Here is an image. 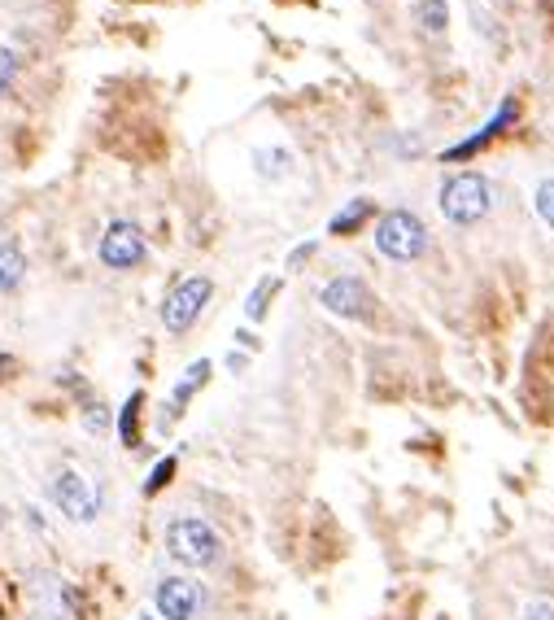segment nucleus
I'll return each instance as SVG.
<instances>
[{
	"mask_svg": "<svg viewBox=\"0 0 554 620\" xmlns=\"http://www.w3.org/2000/svg\"><path fill=\"white\" fill-rule=\"evenodd\" d=\"M166 551L184 568H210V564H219L223 542L206 520L184 516V520H171V529H166Z\"/></svg>",
	"mask_w": 554,
	"mask_h": 620,
	"instance_id": "f257e3e1",
	"label": "nucleus"
},
{
	"mask_svg": "<svg viewBox=\"0 0 554 620\" xmlns=\"http://www.w3.org/2000/svg\"><path fill=\"white\" fill-rule=\"evenodd\" d=\"M493 206V193H489V184L480 180L476 171H463V175H450V180L441 184V210H445V219L450 223H476V219H485Z\"/></svg>",
	"mask_w": 554,
	"mask_h": 620,
	"instance_id": "f03ea898",
	"label": "nucleus"
},
{
	"mask_svg": "<svg viewBox=\"0 0 554 620\" xmlns=\"http://www.w3.org/2000/svg\"><path fill=\"white\" fill-rule=\"evenodd\" d=\"M376 245H380V254L393 258V262H415L419 254H424V245H428V232H424V223H419L411 210H393V214H384V219H380Z\"/></svg>",
	"mask_w": 554,
	"mask_h": 620,
	"instance_id": "7ed1b4c3",
	"label": "nucleus"
},
{
	"mask_svg": "<svg viewBox=\"0 0 554 620\" xmlns=\"http://www.w3.org/2000/svg\"><path fill=\"white\" fill-rule=\"evenodd\" d=\"M48 498L57 503V511H62L66 520H75V524H92L96 516H101V490L88 481V476H79V472H57L53 476V485H48Z\"/></svg>",
	"mask_w": 554,
	"mask_h": 620,
	"instance_id": "20e7f679",
	"label": "nucleus"
},
{
	"mask_svg": "<svg viewBox=\"0 0 554 620\" xmlns=\"http://www.w3.org/2000/svg\"><path fill=\"white\" fill-rule=\"evenodd\" d=\"M210 293H214V284H210L206 276H192V280H184V284H179V289H175V293L162 302V324L171 328V332H188L192 324H197V315H201V310H206Z\"/></svg>",
	"mask_w": 554,
	"mask_h": 620,
	"instance_id": "39448f33",
	"label": "nucleus"
},
{
	"mask_svg": "<svg viewBox=\"0 0 554 620\" xmlns=\"http://www.w3.org/2000/svg\"><path fill=\"white\" fill-rule=\"evenodd\" d=\"M153 599H158V612L166 620H197L201 607H206V590L192 577H162Z\"/></svg>",
	"mask_w": 554,
	"mask_h": 620,
	"instance_id": "423d86ee",
	"label": "nucleus"
},
{
	"mask_svg": "<svg viewBox=\"0 0 554 620\" xmlns=\"http://www.w3.org/2000/svg\"><path fill=\"white\" fill-rule=\"evenodd\" d=\"M101 262H105V267H114V271L140 267V262H144V236H140L136 223L118 219V223L105 228V236H101Z\"/></svg>",
	"mask_w": 554,
	"mask_h": 620,
	"instance_id": "0eeeda50",
	"label": "nucleus"
},
{
	"mask_svg": "<svg viewBox=\"0 0 554 620\" xmlns=\"http://www.w3.org/2000/svg\"><path fill=\"white\" fill-rule=\"evenodd\" d=\"M323 306H328L332 315H345V319H367L371 293H367V284H363V280L341 276V280H332L328 289H323Z\"/></svg>",
	"mask_w": 554,
	"mask_h": 620,
	"instance_id": "6e6552de",
	"label": "nucleus"
},
{
	"mask_svg": "<svg viewBox=\"0 0 554 620\" xmlns=\"http://www.w3.org/2000/svg\"><path fill=\"white\" fill-rule=\"evenodd\" d=\"M22 271H27V258H22L18 241H0V293H14Z\"/></svg>",
	"mask_w": 554,
	"mask_h": 620,
	"instance_id": "1a4fd4ad",
	"label": "nucleus"
},
{
	"mask_svg": "<svg viewBox=\"0 0 554 620\" xmlns=\"http://www.w3.org/2000/svg\"><path fill=\"white\" fill-rule=\"evenodd\" d=\"M511 118H515V101H507V110H502L498 118H493V123H489L485 131H480V136H476V140H467V145H459V149H450V153H445V158H467V153H476L480 145H485V140H493V136H498V131H502V127H507V123H511Z\"/></svg>",
	"mask_w": 554,
	"mask_h": 620,
	"instance_id": "9d476101",
	"label": "nucleus"
},
{
	"mask_svg": "<svg viewBox=\"0 0 554 620\" xmlns=\"http://www.w3.org/2000/svg\"><path fill=\"white\" fill-rule=\"evenodd\" d=\"M206 376H210V363H206V359H201V363H192V367H188V380H179V389H175V402H171V407H175V411L184 407V402L192 398V393H197L201 385H206Z\"/></svg>",
	"mask_w": 554,
	"mask_h": 620,
	"instance_id": "9b49d317",
	"label": "nucleus"
},
{
	"mask_svg": "<svg viewBox=\"0 0 554 620\" xmlns=\"http://www.w3.org/2000/svg\"><path fill=\"white\" fill-rule=\"evenodd\" d=\"M367 214H371V201H363V197H358V201H349V206H345V210H341V214H336V219H332V232H336V236L354 232L358 223L367 219Z\"/></svg>",
	"mask_w": 554,
	"mask_h": 620,
	"instance_id": "f8f14e48",
	"label": "nucleus"
},
{
	"mask_svg": "<svg viewBox=\"0 0 554 620\" xmlns=\"http://www.w3.org/2000/svg\"><path fill=\"white\" fill-rule=\"evenodd\" d=\"M140 393H131V402L123 407V420H118V433H123L127 446H140V437H136V415H140Z\"/></svg>",
	"mask_w": 554,
	"mask_h": 620,
	"instance_id": "ddd939ff",
	"label": "nucleus"
},
{
	"mask_svg": "<svg viewBox=\"0 0 554 620\" xmlns=\"http://www.w3.org/2000/svg\"><path fill=\"white\" fill-rule=\"evenodd\" d=\"M275 289H280V284H275V280H262L258 289H254V297H249L245 315H249V319H262V315H267V302L275 297Z\"/></svg>",
	"mask_w": 554,
	"mask_h": 620,
	"instance_id": "4468645a",
	"label": "nucleus"
},
{
	"mask_svg": "<svg viewBox=\"0 0 554 620\" xmlns=\"http://www.w3.org/2000/svg\"><path fill=\"white\" fill-rule=\"evenodd\" d=\"M419 22H424V31H445V0H424Z\"/></svg>",
	"mask_w": 554,
	"mask_h": 620,
	"instance_id": "2eb2a0df",
	"label": "nucleus"
},
{
	"mask_svg": "<svg viewBox=\"0 0 554 620\" xmlns=\"http://www.w3.org/2000/svg\"><path fill=\"white\" fill-rule=\"evenodd\" d=\"M171 476H175V459H162L158 468H153V476H149V481H144V494H158L162 485L171 481Z\"/></svg>",
	"mask_w": 554,
	"mask_h": 620,
	"instance_id": "dca6fc26",
	"label": "nucleus"
},
{
	"mask_svg": "<svg viewBox=\"0 0 554 620\" xmlns=\"http://www.w3.org/2000/svg\"><path fill=\"white\" fill-rule=\"evenodd\" d=\"M537 214L554 228V180H546V184L537 188Z\"/></svg>",
	"mask_w": 554,
	"mask_h": 620,
	"instance_id": "f3484780",
	"label": "nucleus"
},
{
	"mask_svg": "<svg viewBox=\"0 0 554 620\" xmlns=\"http://www.w3.org/2000/svg\"><path fill=\"white\" fill-rule=\"evenodd\" d=\"M18 79V57L9 49H0V92H9V83Z\"/></svg>",
	"mask_w": 554,
	"mask_h": 620,
	"instance_id": "a211bd4d",
	"label": "nucleus"
},
{
	"mask_svg": "<svg viewBox=\"0 0 554 620\" xmlns=\"http://www.w3.org/2000/svg\"><path fill=\"white\" fill-rule=\"evenodd\" d=\"M524 620H554V599H533L524 607Z\"/></svg>",
	"mask_w": 554,
	"mask_h": 620,
	"instance_id": "6ab92c4d",
	"label": "nucleus"
},
{
	"mask_svg": "<svg viewBox=\"0 0 554 620\" xmlns=\"http://www.w3.org/2000/svg\"><path fill=\"white\" fill-rule=\"evenodd\" d=\"M310 254H315V241H310V245H301V249H293V258H288V271H297V267H301V262H306Z\"/></svg>",
	"mask_w": 554,
	"mask_h": 620,
	"instance_id": "aec40b11",
	"label": "nucleus"
},
{
	"mask_svg": "<svg viewBox=\"0 0 554 620\" xmlns=\"http://www.w3.org/2000/svg\"><path fill=\"white\" fill-rule=\"evenodd\" d=\"M0 524H5V511H0Z\"/></svg>",
	"mask_w": 554,
	"mask_h": 620,
	"instance_id": "412c9836",
	"label": "nucleus"
},
{
	"mask_svg": "<svg viewBox=\"0 0 554 620\" xmlns=\"http://www.w3.org/2000/svg\"><path fill=\"white\" fill-rule=\"evenodd\" d=\"M144 620H149V616H144Z\"/></svg>",
	"mask_w": 554,
	"mask_h": 620,
	"instance_id": "4be33fe9",
	"label": "nucleus"
}]
</instances>
